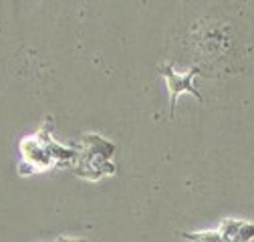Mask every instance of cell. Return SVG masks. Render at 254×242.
Instances as JSON below:
<instances>
[{
    "instance_id": "5",
    "label": "cell",
    "mask_w": 254,
    "mask_h": 242,
    "mask_svg": "<svg viewBox=\"0 0 254 242\" xmlns=\"http://www.w3.org/2000/svg\"><path fill=\"white\" fill-rule=\"evenodd\" d=\"M244 224V220H236V218H226V220H222L220 222V228L218 232L224 236L226 242H234L236 240V234L240 230V226Z\"/></svg>"
},
{
    "instance_id": "2",
    "label": "cell",
    "mask_w": 254,
    "mask_h": 242,
    "mask_svg": "<svg viewBox=\"0 0 254 242\" xmlns=\"http://www.w3.org/2000/svg\"><path fill=\"white\" fill-rule=\"evenodd\" d=\"M51 127H53V123L47 119L45 127L37 133V139H39L41 145L47 149V154H49V158L55 162V166H67V168H71V166L75 164V160H77V149H75V147H65V145L57 143V141L51 137Z\"/></svg>"
},
{
    "instance_id": "7",
    "label": "cell",
    "mask_w": 254,
    "mask_h": 242,
    "mask_svg": "<svg viewBox=\"0 0 254 242\" xmlns=\"http://www.w3.org/2000/svg\"><path fill=\"white\" fill-rule=\"evenodd\" d=\"M55 242H87L83 238H69V236H59Z\"/></svg>"
},
{
    "instance_id": "6",
    "label": "cell",
    "mask_w": 254,
    "mask_h": 242,
    "mask_svg": "<svg viewBox=\"0 0 254 242\" xmlns=\"http://www.w3.org/2000/svg\"><path fill=\"white\" fill-rule=\"evenodd\" d=\"M252 238H254V224L244 222V224L240 226V230H238V234H236V240H234V242H250Z\"/></svg>"
},
{
    "instance_id": "1",
    "label": "cell",
    "mask_w": 254,
    "mask_h": 242,
    "mask_svg": "<svg viewBox=\"0 0 254 242\" xmlns=\"http://www.w3.org/2000/svg\"><path fill=\"white\" fill-rule=\"evenodd\" d=\"M157 71H160V75L168 83V91H170V117H174L176 103H178V97L182 93H190V95H194L198 101H204L202 93L194 87V79L200 75V67H192L188 73H178L172 65H160V67H157Z\"/></svg>"
},
{
    "instance_id": "3",
    "label": "cell",
    "mask_w": 254,
    "mask_h": 242,
    "mask_svg": "<svg viewBox=\"0 0 254 242\" xmlns=\"http://www.w3.org/2000/svg\"><path fill=\"white\" fill-rule=\"evenodd\" d=\"M20 151H22V158L24 162L33 172H41V170H49L55 166V162L49 158L47 149L41 145V141L37 139V135L33 137H26L22 143H20Z\"/></svg>"
},
{
    "instance_id": "4",
    "label": "cell",
    "mask_w": 254,
    "mask_h": 242,
    "mask_svg": "<svg viewBox=\"0 0 254 242\" xmlns=\"http://www.w3.org/2000/svg\"><path fill=\"white\" fill-rule=\"evenodd\" d=\"M182 238L190 242H226L218 230H202V232H180Z\"/></svg>"
}]
</instances>
